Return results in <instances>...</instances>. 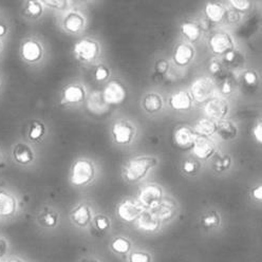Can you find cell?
<instances>
[{"mask_svg": "<svg viewBox=\"0 0 262 262\" xmlns=\"http://www.w3.org/2000/svg\"><path fill=\"white\" fill-rule=\"evenodd\" d=\"M13 157L16 162L23 164V165H27V164L31 163L33 159H34L32 149L26 144L16 145L13 149Z\"/></svg>", "mask_w": 262, "mask_h": 262, "instance_id": "e0dca14e", "label": "cell"}, {"mask_svg": "<svg viewBox=\"0 0 262 262\" xmlns=\"http://www.w3.org/2000/svg\"><path fill=\"white\" fill-rule=\"evenodd\" d=\"M149 211L155 216L157 220L165 221L170 219L173 216L176 211V206L171 201L161 200L156 206L150 208Z\"/></svg>", "mask_w": 262, "mask_h": 262, "instance_id": "7c38bea8", "label": "cell"}, {"mask_svg": "<svg viewBox=\"0 0 262 262\" xmlns=\"http://www.w3.org/2000/svg\"><path fill=\"white\" fill-rule=\"evenodd\" d=\"M26 12L30 16H32V17H38V16L42 12V8H41L40 4L37 2H29L27 5Z\"/></svg>", "mask_w": 262, "mask_h": 262, "instance_id": "1f68e13d", "label": "cell"}, {"mask_svg": "<svg viewBox=\"0 0 262 262\" xmlns=\"http://www.w3.org/2000/svg\"><path fill=\"white\" fill-rule=\"evenodd\" d=\"M7 31H8V28L6 25H4L3 23H0V37H3L7 34Z\"/></svg>", "mask_w": 262, "mask_h": 262, "instance_id": "c3c4849f", "label": "cell"}, {"mask_svg": "<svg viewBox=\"0 0 262 262\" xmlns=\"http://www.w3.org/2000/svg\"><path fill=\"white\" fill-rule=\"evenodd\" d=\"M21 55L27 61H37L41 57V48L36 41L28 40L23 45Z\"/></svg>", "mask_w": 262, "mask_h": 262, "instance_id": "5bb4252c", "label": "cell"}, {"mask_svg": "<svg viewBox=\"0 0 262 262\" xmlns=\"http://www.w3.org/2000/svg\"><path fill=\"white\" fill-rule=\"evenodd\" d=\"M96 226L98 229H101V231H105L109 227V221L106 217H98L95 221Z\"/></svg>", "mask_w": 262, "mask_h": 262, "instance_id": "8d00e7d4", "label": "cell"}, {"mask_svg": "<svg viewBox=\"0 0 262 262\" xmlns=\"http://www.w3.org/2000/svg\"><path fill=\"white\" fill-rule=\"evenodd\" d=\"M231 91H232V86H231V84H229L228 81H225V83H224L223 86H222V92L225 93V94H227V93H229Z\"/></svg>", "mask_w": 262, "mask_h": 262, "instance_id": "bcb514c9", "label": "cell"}, {"mask_svg": "<svg viewBox=\"0 0 262 262\" xmlns=\"http://www.w3.org/2000/svg\"><path fill=\"white\" fill-rule=\"evenodd\" d=\"M254 136L258 142H261V124H258L254 129Z\"/></svg>", "mask_w": 262, "mask_h": 262, "instance_id": "ee69618b", "label": "cell"}, {"mask_svg": "<svg viewBox=\"0 0 262 262\" xmlns=\"http://www.w3.org/2000/svg\"><path fill=\"white\" fill-rule=\"evenodd\" d=\"M111 248H112V250L114 252H117L119 254H125V253H127L129 251L130 244H129V242L126 239L118 238V239H116V240L112 242Z\"/></svg>", "mask_w": 262, "mask_h": 262, "instance_id": "f546056e", "label": "cell"}, {"mask_svg": "<svg viewBox=\"0 0 262 262\" xmlns=\"http://www.w3.org/2000/svg\"><path fill=\"white\" fill-rule=\"evenodd\" d=\"M45 134V126L39 122H34L30 128L29 137L33 141H38Z\"/></svg>", "mask_w": 262, "mask_h": 262, "instance_id": "f1b7e54d", "label": "cell"}, {"mask_svg": "<svg viewBox=\"0 0 262 262\" xmlns=\"http://www.w3.org/2000/svg\"><path fill=\"white\" fill-rule=\"evenodd\" d=\"M169 104L174 110H187L191 106V98L187 92L179 91L170 97Z\"/></svg>", "mask_w": 262, "mask_h": 262, "instance_id": "d6986e66", "label": "cell"}, {"mask_svg": "<svg viewBox=\"0 0 262 262\" xmlns=\"http://www.w3.org/2000/svg\"><path fill=\"white\" fill-rule=\"evenodd\" d=\"M144 211L145 208L141 205L139 201L128 199L120 204L118 208V215L124 221L133 222L137 220Z\"/></svg>", "mask_w": 262, "mask_h": 262, "instance_id": "277c9868", "label": "cell"}, {"mask_svg": "<svg viewBox=\"0 0 262 262\" xmlns=\"http://www.w3.org/2000/svg\"><path fill=\"white\" fill-rule=\"evenodd\" d=\"M218 222H219V219H218V217L215 216V215H209V216L205 217L204 220H203V224H204L205 226H207V227L215 226V225L218 224Z\"/></svg>", "mask_w": 262, "mask_h": 262, "instance_id": "74e56055", "label": "cell"}, {"mask_svg": "<svg viewBox=\"0 0 262 262\" xmlns=\"http://www.w3.org/2000/svg\"><path fill=\"white\" fill-rule=\"evenodd\" d=\"M72 217H73V221L77 225L85 226L90 221L91 214H90V210L87 206H79L78 208H76L74 210Z\"/></svg>", "mask_w": 262, "mask_h": 262, "instance_id": "484cf974", "label": "cell"}, {"mask_svg": "<svg viewBox=\"0 0 262 262\" xmlns=\"http://www.w3.org/2000/svg\"><path fill=\"white\" fill-rule=\"evenodd\" d=\"M45 4H48L49 6H53V7H61L63 2H43Z\"/></svg>", "mask_w": 262, "mask_h": 262, "instance_id": "f907efd6", "label": "cell"}, {"mask_svg": "<svg viewBox=\"0 0 262 262\" xmlns=\"http://www.w3.org/2000/svg\"><path fill=\"white\" fill-rule=\"evenodd\" d=\"M192 151L199 159H208L215 151V144L207 137L198 136L193 143Z\"/></svg>", "mask_w": 262, "mask_h": 262, "instance_id": "8fae6325", "label": "cell"}, {"mask_svg": "<svg viewBox=\"0 0 262 262\" xmlns=\"http://www.w3.org/2000/svg\"><path fill=\"white\" fill-rule=\"evenodd\" d=\"M205 14L207 18L212 23H219L222 20L225 15V10L223 7L216 4H208L205 7Z\"/></svg>", "mask_w": 262, "mask_h": 262, "instance_id": "cb8c5ba5", "label": "cell"}, {"mask_svg": "<svg viewBox=\"0 0 262 262\" xmlns=\"http://www.w3.org/2000/svg\"><path fill=\"white\" fill-rule=\"evenodd\" d=\"M229 164H231V159H229L228 157H224L222 159H219L216 162V169L218 171H221V170L227 168L229 166Z\"/></svg>", "mask_w": 262, "mask_h": 262, "instance_id": "e575fe53", "label": "cell"}, {"mask_svg": "<svg viewBox=\"0 0 262 262\" xmlns=\"http://www.w3.org/2000/svg\"><path fill=\"white\" fill-rule=\"evenodd\" d=\"M85 97V92L83 88L78 86H69L63 91V101L66 103H78L83 101Z\"/></svg>", "mask_w": 262, "mask_h": 262, "instance_id": "603a6c76", "label": "cell"}, {"mask_svg": "<svg viewBox=\"0 0 262 262\" xmlns=\"http://www.w3.org/2000/svg\"><path fill=\"white\" fill-rule=\"evenodd\" d=\"M8 262H23V261L19 260V259H17V258H12V259H10Z\"/></svg>", "mask_w": 262, "mask_h": 262, "instance_id": "816d5d0a", "label": "cell"}, {"mask_svg": "<svg viewBox=\"0 0 262 262\" xmlns=\"http://www.w3.org/2000/svg\"><path fill=\"white\" fill-rule=\"evenodd\" d=\"M227 19L231 23H236L239 20V15L238 12H228L227 13Z\"/></svg>", "mask_w": 262, "mask_h": 262, "instance_id": "b9f144b4", "label": "cell"}, {"mask_svg": "<svg viewBox=\"0 0 262 262\" xmlns=\"http://www.w3.org/2000/svg\"><path fill=\"white\" fill-rule=\"evenodd\" d=\"M196 137L198 136L194 134V131L192 129L186 126H182L176 130L173 139L177 146L180 147L181 149H190L192 148Z\"/></svg>", "mask_w": 262, "mask_h": 262, "instance_id": "52a82bcc", "label": "cell"}, {"mask_svg": "<svg viewBox=\"0 0 262 262\" xmlns=\"http://www.w3.org/2000/svg\"><path fill=\"white\" fill-rule=\"evenodd\" d=\"M39 221L46 227H52L57 222V216L55 214H53V212L48 211V212H45V214H42L40 216Z\"/></svg>", "mask_w": 262, "mask_h": 262, "instance_id": "4dcf8cb0", "label": "cell"}, {"mask_svg": "<svg viewBox=\"0 0 262 262\" xmlns=\"http://www.w3.org/2000/svg\"><path fill=\"white\" fill-rule=\"evenodd\" d=\"M216 133L224 141H229V140H233L237 136L238 130L233 122L222 121L217 125Z\"/></svg>", "mask_w": 262, "mask_h": 262, "instance_id": "7402d4cb", "label": "cell"}, {"mask_svg": "<svg viewBox=\"0 0 262 262\" xmlns=\"http://www.w3.org/2000/svg\"><path fill=\"white\" fill-rule=\"evenodd\" d=\"M181 31L184 34L185 37H187L189 40L194 41L198 40L200 35H201V30L198 25H195L193 23H185L181 27Z\"/></svg>", "mask_w": 262, "mask_h": 262, "instance_id": "4316f807", "label": "cell"}, {"mask_svg": "<svg viewBox=\"0 0 262 262\" xmlns=\"http://www.w3.org/2000/svg\"><path fill=\"white\" fill-rule=\"evenodd\" d=\"M93 176L94 169L92 164L85 160H79L73 165L71 172V182L77 186L84 185L91 181Z\"/></svg>", "mask_w": 262, "mask_h": 262, "instance_id": "3957f363", "label": "cell"}, {"mask_svg": "<svg viewBox=\"0 0 262 262\" xmlns=\"http://www.w3.org/2000/svg\"><path fill=\"white\" fill-rule=\"evenodd\" d=\"M7 250H8V244L5 240L0 239V258L4 257L7 253Z\"/></svg>", "mask_w": 262, "mask_h": 262, "instance_id": "7bdbcfd3", "label": "cell"}, {"mask_svg": "<svg viewBox=\"0 0 262 262\" xmlns=\"http://www.w3.org/2000/svg\"><path fill=\"white\" fill-rule=\"evenodd\" d=\"M217 124L210 119H201L195 124L194 134L201 137H209L216 134Z\"/></svg>", "mask_w": 262, "mask_h": 262, "instance_id": "ffe728a7", "label": "cell"}, {"mask_svg": "<svg viewBox=\"0 0 262 262\" xmlns=\"http://www.w3.org/2000/svg\"><path fill=\"white\" fill-rule=\"evenodd\" d=\"M112 136L118 144H127L133 138V129L125 123H116L112 127Z\"/></svg>", "mask_w": 262, "mask_h": 262, "instance_id": "4fadbf2b", "label": "cell"}, {"mask_svg": "<svg viewBox=\"0 0 262 262\" xmlns=\"http://www.w3.org/2000/svg\"><path fill=\"white\" fill-rule=\"evenodd\" d=\"M102 96L107 105H118L125 100L126 90L119 81L112 80L104 89Z\"/></svg>", "mask_w": 262, "mask_h": 262, "instance_id": "5b68a950", "label": "cell"}, {"mask_svg": "<svg viewBox=\"0 0 262 262\" xmlns=\"http://www.w3.org/2000/svg\"><path fill=\"white\" fill-rule=\"evenodd\" d=\"M193 54H194V50L190 45L181 43L179 45L176 49L174 61L180 66L187 64L192 59Z\"/></svg>", "mask_w": 262, "mask_h": 262, "instance_id": "ac0fdd59", "label": "cell"}, {"mask_svg": "<svg viewBox=\"0 0 262 262\" xmlns=\"http://www.w3.org/2000/svg\"><path fill=\"white\" fill-rule=\"evenodd\" d=\"M157 160L150 157H141L130 160L124 168V176L127 181L136 182L143 179L149 169L156 166Z\"/></svg>", "mask_w": 262, "mask_h": 262, "instance_id": "6da1fadb", "label": "cell"}, {"mask_svg": "<svg viewBox=\"0 0 262 262\" xmlns=\"http://www.w3.org/2000/svg\"><path fill=\"white\" fill-rule=\"evenodd\" d=\"M209 70H210V72H211V73H214V74L218 73V72H219V70H220V66H219V63H217V62H212V63L210 64Z\"/></svg>", "mask_w": 262, "mask_h": 262, "instance_id": "f6af8a7d", "label": "cell"}, {"mask_svg": "<svg viewBox=\"0 0 262 262\" xmlns=\"http://www.w3.org/2000/svg\"><path fill=\"white\" fill-rule=\"evenodd\" d=\"M231 4L237 11H245L251 6L250 2H244V0H232Z\"/></svg>", "mask_w": 262, "mask_h": 262, "instance_id": "836d02e7", "label": "cell"}, {"mask_svg": "<svg viewBox=\"0 0 262 262\" xmlns=\"http://www.w3.org/2000/svg\"><path fill=\"white\" fill-rule=\"evenodd\" d=\"M261 189H262L261 186H259L258 188H256L254 190V196H255L256 199H258V200H261V198H262V190Z\"/></svg>", "mask_w": 262, "mask_h": 262, "instance_id": "7dc6e473", "label": "cell"}, {"mask_svg": "<svg viewBox=\"0 0 262 262\" xmlns=\"http://www.w3.org/2000/svg\"><path fill=\"white\" fill-rule=\"evenodd\" d=\"M88 109L95 114H102L107 110L108 105L104 102L101 92H92L88 98Z\"/></svg>", "mask_w": 262, "mask_h": 262, "instance_id": "44dd1931", "label": "cell"}, {"mask_svg": "<svg viewBox=\"0 0 262 262\" xmlns=\"http://www.w3.org/2000/svg\"><path fill=\"white\" fill-rule=\"evenodd\" d=\"M162 200V189L157 185H147L143 187L139 194V202L148 209L156 206Z\"/></svg>", "mask_w": 262, "mask_h": 262, "instance_id": "8992f818", "label": "cell"}, {"mask_svg": "<svg viewBox=\"0 0 262 262\" xmlns=\"http://www.w3.org/2000/svg\"><path fill=\"white\" fill-rule=\"evenodd\" d=\"M227 111L228 105L224 100H221V98H211L204 108L206 116L215 120H222L227 114Z\"/></svg>", "mask_w": 262, "mask_h": 262, "instance_id": "9c48e42d", "label": "cell"}, {"mask_svg": "<svg viewBox=\"0 0 262 262\" xmlns=\"http://www.w3.org/2000/svg\"><path fill=\"white\" fill-rule=\"evenodd\" d=\"M84 26V19L77 13H71L64 19V27L70 32H78Z\"/></svg>", "mask_w": 262, "mask_h": 262, "instance_id": "d4e9b609", "label": "cell"}, {"mask_svg": "<svg viewBox=\"0 0 262 262\" xmlns=\"http://www.w3.org/2000/svg\"><path fill=\"white\" fill-rule=\"evenodd\" d=\"M244 80H245V83L249 84V85H253V84H255V83H256V80H257L256 74H255V73H253V72H248V73H245V74H244Z\"/></svg>", "mask_w": 262, "mask_h": 262, "instance_id": "ab89813d", "label": "cell"}, {"mask_svg": "<svg viewBox=\"0 0 262 262\" xmlns=\"http://www.w3.org/2000/svg\"><path fill=\"white\" fill-rule=\"evenodd\" d=\"M16 210V200L8 192L0 191V217H11Z\"/></svg>", "mask_w": 262, "mask_h": 262, "instance_id": "9a60e30c", "label": "cell"}, {"mask_svg": "<svg viewBox=\"0 0 262 262\" xmlns=\"http://www.w3.org/2000/svg\"><path fill=\"white\" fill-rule=\"evenodd\" d=\"M74 54L78 59L89 61L96 56L97 46L90 39H83L75 45Z\"/></svg>", "mask_w": 262, "mask_h": 262, "instance_id": "30bf717a", "label": "cell"}, {"mask_svg": "<svg viewBox=\"0 0 262 262\" xmlns=\"http://www.w3.org/2000/svg\"><path fill=\"white\" fill-rule=\"evenodd\" d=\"M234 58H235V53H234L233 51H228V52L226 53L225 59H226L227 61H232Z\"/></svg>", "mask_w": 262, "mask_h": 262, "instance_id": "681fc988", "label": "cell"}, {"mask_svg": "<svg viewBox=\"0 0 262 262\" xmlns=\"http://www.w3.org/2000/svg\"><path fill=\"white\" fill-rule=\"evenodd\" d=\"M168 70V62L166 60H160L156 66V71L160 74L165 73Z\"/></svg>", "mask_w": 262, "mask_h": 262, "instance_id": "f35d334b", "label": "cell"}, {"mask_svg": "<svg viewBox=\"0 0 262 262\" xmlns=\"http://www.w3.org/2000/svg\"><path fill=\"white\" fill-rule=\"evenodd\" d=\"M108 70L105 67H103V66H101V67H98L95 71V78L97 80H104L108 77Z\"/></svg>", "mask_w": 262, "mask_h": 262, "instance_id": "d590c367", "label": "cell"}, {"mask_svg": "<svg viewBox=\"0 0 262 262\" xmlns=\"http://www.w3.org/2000/svg\"><path fill=\"white\" fill-rule=\"evenodd\" d=\"M159 220L155 218L149 210H145L137 219L138 227L144 232H155L159 227Z\"/></svg>", "mask_w": 262, "mask_h": 262, "instance_id": "2e32d148", "label": "cell"}, {"mask_svg": "<svg viewBox=\"0 0 262 262\" xmlns=\"http://www.w3.org/2000/svg\"><path fill=\"white\" fill-rule=\"evenodd\" d=\"M216 90V86L210 78L201 77L193 81L191 85V94L198 103H204L211 100Z\"/></svg>", "mask_w": 262, "mask_h": 262, "instance_id": "7a4b0ae2", "label": "cell"}, {"mask_svg": "<svg viewBox=\"0 0 262 262\" xmlns=\"http://www.w3.org/2000/svg\"><path fill=\"white\" fill-rule=\"evenodd\" d=\"M130 262H150V257L145 253L137 252L130 256Z\"/></svg>", "mask_w": 262, "mask_h": 262, "instance_id": "d6a6232c", "label": "cell"}, {"mask_svg": "<svg viewBox=\"0 0 262 262\" xmlns=\"http://www.w3.org/2000/svg\"><path fill=\"white\" fill-rule=\"evenodd\" d=\"M209 46L215 54H223L231 51V49L233 48V40L232 37L226 33H216L211 36Z\"/></svg>", "mask_w": 262, "mask_h": 262, "instance_id": "ba28073f", "label": "cell"}, {"mask_svg": "<svg viewBox=\"0 0 262 262\" xmlns=\"http://www.w3.org/2000/svg\"><path fill=\"white\" fill-rule=\"evenodd\" d=\"M162 105L163 103H162L161 97L157 94L147 95L144 100V108L150 113H155L159 111L162 108Z\"/></svg>", "mask_w": 262, "mask_h": 262, "instance_id": "83f0119b", "label": "cell"}, {"mask_svg": "<svg viewBox=\"0 0 262 262\" xmlns=\"http://www.w3.org/2000/svg\"><path fill=\"white\" fill-rule=\"evenodd\" d=\"M183 169L187 173H192L195 170V164L193 162H191V161H187V162L184 163Z\"/></svg>", "mask_w": 262, "mask_h": 262, "instance_id": "60d3db41", "label": "cell"}]
</instances>
